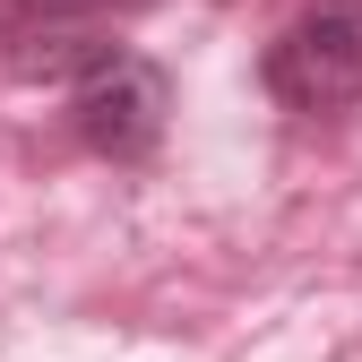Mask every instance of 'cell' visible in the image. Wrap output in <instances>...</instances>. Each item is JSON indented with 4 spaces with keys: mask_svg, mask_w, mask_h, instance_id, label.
Listing matches in <instances>:
<instances>
[{
    "mask_svg": "<svg viewBox=\"0 0 362 362\" xmlns=\"http://www.w3.org/2000/svg\"><path fill=\"white\" fill-rule=\"evenodd\" d=\"M259 78L285 112H354L362 104V0H310L259 52Z\"/></svg>",
    "mask_w": 362,
    "mask_h": 362,
    "instance_id": "6da1fadb",
    "label": "cell"
},
{
    "mask_svg": "<svg viewBox=\"0 0 362 362\" xmlns=\"http://www.w3.org/2000/svg\"><path fill=\"white\" fill-rule=\"evenodd\" d=\"M164 121H173V86H164V69L147 52L112 43L86 78H69V129L104 164H147L164 147Z\"/></svg>",
    "mask_w": 362,
    "mask_h": 362,
    "instance_id": "7a4b0ae2",
    "label": "cell"
},
{
    "mask_svg": "<svg viewBox=\"0 0 362 362\" xmlns=\"http://www.w3.org/2000/svg\"><path fill=\"white\" fill-rule=\"evenodd\" d=\"M164 0H9L0 18H35V26H121V18H147Z\"/></svg>",
    "mask_w": 362,
    "mask_h": 362,
    "instance_id": "3957f363",
    "label": "cell"
}]
</instances>
